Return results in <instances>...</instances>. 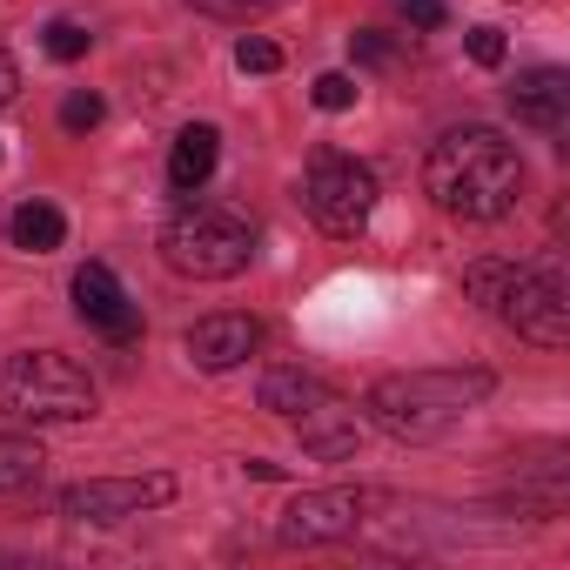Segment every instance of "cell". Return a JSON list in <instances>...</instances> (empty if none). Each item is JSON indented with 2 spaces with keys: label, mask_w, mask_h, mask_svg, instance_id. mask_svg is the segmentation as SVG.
Instances as JSON below:
<instances>
[{
  "label": "cell",
  "mask_w": 570,
  "mask_h": 570,
  "mask_svg": "<svg viewBox=\"0 0 570 570\" xmlns=\"http://www.w3.org/2000/svg\"><path fill=\"white\" fill-rule=\"evenodd\" d=\"M235 68H242V75H275V68H282V48L262 41V35H242V41H235Z\"/></svg>",
  "instance_id": "ac0fdd59"
},
{
  "label": "cell",
  "mask_w": 570,
  "mask_h": 570,
  "mask_svg": "<svg viewBox=\"0 0 570 570\" xmlns=\"http://www.w3.org/2000/svg\"><path fill=\"white\" fill-rule=\"evenodd\" d=\"M510 108H517V121L557 135V128L570 121V75H563V68H530V75H517Z\"/></svg>",
  "instance_id": "8fae6325"
},
{
  "label": "cell",
  "mask_w": 570,
  "mask_h": 570,
  "mask_svg": "<svg viewBox=\"0 0 570 570\" xmlns=\"http://www.w3.org/2000/svg\"><path fill=\"white\" fill-rule=\"evenodd\" d=\"M41 443H28V436H14V430H0V497H14V490H28L35 476H41Z\"/></svg>",
  "instance_id": "2e32d148"
},
{
  "label": "cell",
  "mask_w": 570,
  "mask_h": 570,
  "mask_svg": "<svg viewBox=\"0 0 570 570\" xmlns=\"http://www.w3.org/2000/svg\"><path fill=\"white\" fill-rule=\"evenodd\" d=\"M195 8H208V14H262L268 0H195Z\"/></svg>",
  "instance_id": "603a6c76"
},
{
  "label": "cell",
  "mask_w": 570,
  "mask_h": 570,
  "mask_svg": "<svg viewBox=\"0 0 570 570\" xmlns=\"http://www.w3.org/2000/svg\"><path fill=\"white\" fill-rule=\"evenodd\" d=\"M248 255H255V228L228 208H208V202L168 215V228H161V262L188 282H228L248 268Z\"/></svg>",
  "instance_id": "277c9868"
},
{
  "label": "cell",
  "mask_w": 570,
  "mask_h": 570,
  "mask_svg": "<svg viewBox=\"0 0 570 570\" xmlns=\"http://www.w3.org/2000/svg\"><path fill=\"white\" fill-rule=\"evenodd\" d=\"M356 55H363V61H390V41H383V35H356Z\"/></svg>",
  "instance_id": "d4e9b609"
},
{
  "label": "cell",
  "mask_w": 570,
  "mask_h": 570,
  "mask_svg": "<svg viewBox=\"0 0 570 570\" xmlns=\"http://www.w3.org/2000/svg\"><path fill=\"white\" fill-rule=\"evenodd\" d=\"M517 336H530L537 350H563L570 343V303H563V275L557 268H517L510 296L497 309Z\"/></svg>",
  "instance_id": "8992f818"
},
{
  "label": "cell",
  "mask_w": 570,
  "mask_h": 570,
  "mask_svg": "<svg viewBox=\"0 0 570 570\" xmlns=\"http://www.w3.org/2000/svg\"><path fill=\"white\" fill-rule=\"evenodd\" d=\"M303 202H309L323 235H356L376 208V175L356 155H316L309 181H303Z\"/></svg>",
  "instance_id": "5b68a950"
},
{
  "label": "cell",
  "mask_w": 570,
  "mask_h": 570,
  "mask_svg": "<svg viewBox=\"0 0 570 570\" xmlns=\"http://www.w3.org/2000/svg\"><path fill=\"white\" fill-rule=\"evenodd\" d=\"M41 41H48V55H55V61H81L95 35H88V28H75V21H48V28H41Z\"/></svg>",
  "instance_id": "e0dca14e"
},
{
  "label": "cell",
  "mask_w": 570,
  "mask_h": 570,
  "mask_svg": "<svg viewBox=\"0 0 570 570\" xmlns=\"http://www.w3.org/2000/svg\"><path fill=\"white\" fill-rule=\"evenodd\" d=\"M490 370H403V376H383L363 410L383 436L396 443H436L450 436L476 403H490Z\"/></svg>",
  "instance_id": "7a4b0ae2"
},
{
  "label": "cell",
  "mask_w": 570,
  "mask_h": 570,
  "mask_svg": "<svg viewBox=\"0 0 570 570\" xmlns=\"http://www.w3.org/2000/svg\"><path fill=\"white\" fill-rule=\"evenodd\" d=\"M255 396H262V410H275V416H303V410H316V403L330 396V383L309 376V370H289V363H282V370L262 376Z\"/></svg>",
  "instance_id": "5bb4252c"
},
{
  "label": "cell",
  "mask_w": 570,
  "mask_h": 570,
  "mask_svg": "<svg viewBox=\"0 0 570 570\" xmlns=\"http://www.w3.org/2000/svg\"><path fill=\"white\" fill-rule=\"evenodd\" d=\"M101 121V95H88V88H75L68 101H61V128H75V135H88Z\"/></svg>",
  "instance_id": "d6986e66"
},
{
  "label": "cell",
  "mask_w": 570,
  "mask_h": 570,
  "mask_svg": "<svg viewBox=\"0 0 570 570\" xmlns=\"http://www.w3.org/2000/svg\"><path fill=\"white\" fill-rule=\"evenodd\" d=\"M0 416L14 423H88L95 383L61 350H14L0 363Z\"/></svg>",
  "instance_id": "3957f363"
},
{
  "label": "cell",
  "mask_w": 570,
  "mask_h": 570,
  "mask_svg": "<svg viewBox=\"0 0 570 570\" xmlns=\"http://www.w3.org/2000/svg\"><path fill=\"white\" fill-rule=\"evenodd\" d=\"M175 497V476H95V483H75L61 497V517L75 523H121V517H141L155 503Z\"/></svg>",
  "instance_id": "52a82bcc"
},
{
  "label": "cell",
  "mask_w": 570,
  "mask_h": 570,
  "mask_svg": "<svg viewBox=\"0 0 570 570\" xmlns=\"http://www.w3.org/2000/svg\"><path fill=\"white\" fill-rule=\"evenodd\" d=\"M416 28H443V0H403Z\"/></svg>",
  "instance_id": "7402d4cb"
},
{
  "label": "cell",
  "mask_w": 570,
  "mask_h": 570,
  "mask_svg": "<svg viewBox=\"0 0 570 570\" xmlns=\"http://www.w3.org/2000/svg\"><path fill=\"white\" fill-rule=\"evenodd\" d=\"M423 188H430V202L443 215L497 222L523 195V161L497 128H450L423 161Z\"/></svg>",
  "instance_id": "6da1fadb"
},
{
  "label": "cell",
  "mask_w": 570,
  "mask_h": 570,
  "mask_svg": "<svg viewBox=\"0 0 570 570\" xmlns=\"http://www.w3.org/2000/svg\"><path fill=\"white\" fill-rule=\"evenodd\" d=\"M242 470H248V476H255V483H275V476H282V463H268V456H248V463H242Z\"/></svg>",
  "instance_id": "484cf974"
},
{
  "label": "cell",
  "mask_w": 570,
  "mask_h": 570,
  "mask_svg": "<svg viewBox=\"0 0 570 570\" xmlns=\"http://www.w3.org/2000/svg\"><path fill=\"white\" fill-rule=\"evenodd\" d=\"M316 108H330V115L356 108V81L350 75H316Z\"/></svg>",
  "instance_id": "ffe728a7"
},
{
  "label": "cell",
  "mask_w": 570,
  "mask_h": 570,
  "mask_svg": "<svg viewBox=\"0 0 570 570\" xmlns=\"http://www.w3.org/2000/svg\"><path fill=\"white\" fill-rule=\"evenodd\" d=\"M296 430H303V450L309 456H323V463H343V456H356V410H343L336 396H323L316 410H303L296 416Z\"/></svg>",
  "instance_id": "7c38bea8"
},
{
  "label": "cell",
  "mask_w": 570,
  "mask_h": 570,
  "mask_svg": "<svg viewBox=\"0 0 570 570\" xmlns=\"http://www.w3.org/2000/svg\"><path fill=\"white\" fill-rule=\"evenodd\" d=\"M363 523V497L356 490H303L289 510H282L275 537L282 543H336Z\"/></svg>",
  "instance_id": "ba28073f"
},
{
  "label": "cell",
  "mask_w": 570,
  "mask_h": 570,
  "mask_svg": "<svg viewBox=\"0 0 570 570\" xmlns=\"http://www.w3.org/2000/svg\"><path fill=\"white\" fill-rule=\"evenodd\" d=\"M470 61L476 68H497L503 61V35L497 28H470Z\"/></svg>",
  "instance_id": "44dd1931"
},
{
  "label": "cell",
  "mask_w": 570,
  "mask_h": 570,
  "mask_svg": "<svg viewBox=\"0 0 570 570\" xmlns=\"http://www.w3.org/2000/svg\"><path fill=\"white\" fill-rule=\"evenodd\" d=\"M75 309H81V323H88V330H101L108 343H135V336H141V309L128 303V289L115 282V268H108V262L75 268Z\"/></svg>",
  "instance_id": "9c48e42d"
},
{
  "label": "cell",
  "mask_w": 570,
  "mask_h": 570,
  "mask_svg": "<svg viewBox=\"0 0 570 570\" xmlns=\"http://www.w3.org/2000/svg\"><path fill=\"white\" fill-rule=\"evenodd\" d=\"M255 343H262V323L255 316H202L195 330H188V356H195V370H235V363H248L255 356Z\"/></svg>",
  "instance_id": "30bf717a"
},
{
  "label": "cell",
  "mask_w": 570,
  "mask_h": 570,
  "mask_svg": "<svg viewBox=\"0 0 570 570\" xmlns=\"http://www.w3.org/2000/svg\"><path fill=\"white\" fill-rule=\"evenodd\" d=\"M8 235H14V248L48 255V248H61L68 222H61V208H55V202H21V208H14V222H8Z\"/></svg>",
  "instance_id": "9a60e30c"
},
{
  "label": "cell",
  "mask_w": 570,
  "mask_h": 570,
  "mask_svg": "<svg viewBox=\"0 0 570 570\" xmlns=\"http://www.w3.org/2000/svg\"><path fill=\"white\" fill-rule=\"evenodd\" d=\"M14 88H21V75H14V61H8V48H0V108L14 101Z\"/></svg>",
  "instance_id": "cb8c5ba5"
},
{
  "label": "cell",
  "mask_w": 570,
  "mask_h": 570,
  "mask_svg": "<svg viewBox=\"0 0 570 570\" xmlns=\"http://www.w3.org/2000/svg\"><path fill=\"white\" fill-rule=\"evenodd\" d=\"M215 155H222V135L208 128V121H188L181 135H175V155H168V181L188 195V188H202L208 175H215Z\"/></svg>",
  "instance_id": "4fadbf2b"
}]
</instances>
